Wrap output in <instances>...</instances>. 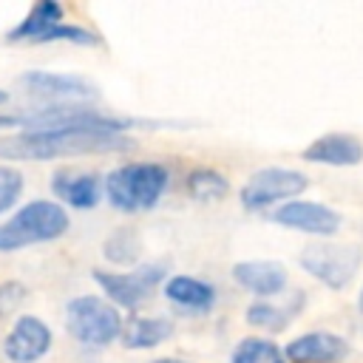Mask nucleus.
<instances>
[{
	"label": "nucleus",
	"mask_w": 363,
	"mask_h": 363,
	"mask_svg": "<svg viewBox=\"0 0 363 363\" xmlns=\"http://www.w3.org/2000/svg\"><path fill=\"white\" fill-rule=\"evenodd\" d=\"M306 187H309L306 173L284 164H269L247 176V182L238 190V201L247 213H272L275 207L301 199Z\"/></svg>",
	"instance_id": "obj_5"
},
{
	"label": "nucleus",
	"mask_w": 363,
	"mask_h": 363,
	"mask_svg": "<svg viewBox=\"0 0 363 363\" xmlns=\"http://www.w3.org/2000/svg\"><path fill=\"white\" fill-rule=\"evenodd\" d=\"M139 255H142V241H139V233L133 227H116L102 241V258L113 267L139 264Z\"/></svg>",
	"instance_id": "obj_20"
},
{
	"label": "nucleus",
	"mask_w": 363,
	"mask_h": 363,
	"mask_svg": "<svg viewBox=\"0 0 363 363\" xmlns=\"http://www.w3.org/2000/svg\"><path fill=\"white\" fill-rule=\"evenodd\" d=\"M173 332H176V323L167 315H133L125 320L119 343L130 352H150L167 343Z\"/></svg>",
	"instance_id": "obj_16"
},
{
	"label": "nucleus",
	"mask_w": 363,
	"mask_h": 363,
	"mask_svg": "<svg viewBox=\"0 0 363 363\" xmlns=\"http://www.w3.org/2000/svg\"><path fill=\"white\" fill-rule=\"evenodd\" d=\"M136 139L128 133L108 130H77V128H37L0 136V159L9 162H48L71 156H99V153H128Z\"/></svg>",
	"instance_id": "obj_1"
},
{
	"label": "nucleus",
	"mask_w": 363,
	"mask_h": 363,
	"mask_svg": "<svg viewBox=\"0 0 363 363\" xmlns=\"http://www.w3.org/2000/svg\"><path fill=\"white\" fill-rule=\"evenodd\" d=\"M267 218L284 230L303 233L318 241H329L343 224V218L335 207H329L323 201H309V199H292V201L275 207L272 213H267Z\"/></svg>",
	"instance_id": "obj_9"
},
{
	"label": "nucleus",
	"mask_w": 363,
	"mask_h": 363,
	"mask_svg": "<svg viewBox=\"0 0 363 363\" xmlns=\"http://www.w3.org/2000/svg\"><path fill=\"white\" fill-rule=\"evenodd\" d=\"M51 190L60 199V204L71 207V210H94L102 196V176L94 170H77V167H60L51 176Z\"/></svg>",
	"instance_id": "obj_15"
},
{
	"label": "nucleus",
	"mask_w": 363,
	"mask_h": 363,
	"mask_svg": "<svg viewBox=\"0 0 363 363\" xmlns=\"http://www.w3.org/2000/svg\"><path fill=\"white\" fill-rule=\"evenodd\" d=\"M170 182H173L170 164L159 162V159L122 162L102 176L108 204L125 216L153 210L170 190Z\"/></svg>",
	"instance_id": "obj_2"
},
{
	"label": "nucleus",
	"mask_w": 363,
	"mask_h": 363,
	"mask_svg": "<svg viewBox=\"0 0 363 363\" xmlns=\"http://www.w3.org/2000/svg\"><path fill=\"white\" fill-rule=\"evenodd\" d=\"M150 363H190V360H182V357H156Z\"/></svg>",
	"instance_id": "obj_26"
},
{
	"label": "nucleus",
	"mask_w": 363,
	"mask_h": 363,
	"mask_svg": "<svg viewBox=\"0 0 363 363\" xmlns=\"http://www.w3.org/2000/svg\"><path fill=\"white\" fill-rule=\"evenodd\" d=\"M54 349V329L31 312L14 318L3 337V354L9 363H40Z\"/></svg>",
	"instance_id": "obj_10"
},
{
	"label": "nucleus",
	"mask_w": 363,
	"mask_h": 363,
	"mask_svg": "<svg viewBox=\"0 0 363 363\" xmlns=\"http://www.w3.org/2000/svg\"><path fill=\"white\" fill-rule=\"evenodd\" d=\"M51 43H68V45H79V48H96V45H102V37H99L96 31L79 26V23L62 20V23L54 26L37 45H51Z\"/></svg>",
	"instance_id": "obj_22"
},
{
	"label": "nucleus",
	"mask_w": 363,
	"mask_h": 363,
	"mask_svg": "<svg viewBox=\"0 0 363 363\" xmlns=\"http://www.w3.org/2000/svg\"><path fill=\"white\" fill-rule=\"evenodd\" d=\"M125 326L122 312L102 295H74L65 303V332L82 349H108Z\"/></svg>",
	"instance_id": "obj_4"
},
{
	"label": "nucleus",
	"mask_w": 363,
	"mask_h": 363,
	"mask_svg": "<svg viewBox=\"0 0 363 363\" xmlns=\"http://www.w3.org/2000/svg\"><path fill=\"white\" fill-rule=\"evenodd\" d=\"M71 227L68 210L51 199H31L0 221V252H20L26 247L51 244Z\"/></svg>",
	"instance_id": "obj_3"
},
{
	"label": "nucleus",
	"mask_w": 363,
	"mask_h": 363,
	"mask_svg": "<svg viewBox=\"0 0 363 363\" xmlns=\"http://www.w3.org/2000/svg\"><path fill=\"white\" fill-rule=\"evenodd\" d=\"M6 102H9V91H3V88H0V108H3Z\"/></svg>",
	"instance_id": "obj_27"
},
{
	"label": "nucleus",
	"mask_w": 363,
	"mask_h": 363,
	"mask_svg": "<svg viewBox=\"0 0 363 363\" xmlns=\"http://www.w3.org/2000/svg\"><path fill=\"white\" fill-rule=\"evenodd\" d=\"M162 295L164 301L187 318H199V315H210L213 306L218 303V289L216 284H210L207 278L190 275V272H173L164 284H162Z\"/></svg>",
	"instance_id": "obj_11"
},
{
	"label": "nucleus",
	"mask_w": 363,
	"mask_h": 363,
	"mask_svg": "<svg viewBox=\"0 0 363 363\" xmlns=\"http://www.w3.org/2000/svg\"><path fill=\"white\" fill-rule=\"evenodd\" d=\"M230 363H286V357L275 340L261 337V335H250L233 346Z\"/></svg>",
	"instance_id": "obj_21"
},
{
	"label": "nucleus",
	"mask_w": 363,
	"mask_h": 363,
	"mask_svg": "<svg viewBox=\"0 0 363 363\" xmlns=\"http://www.w3.org/2000/svg\"><path fill=\"white\" fill-rule=\"evenodd\" d=\"M23 193H26V176L14 164L0 162V216L14 210Z\"/></svg>",
	"instance_id": "obj_23"
},
{
	"label": "nucleus",
	"mask_w": 363,
	"mask_h": 363,
	"mask_svg": "<svg viewBox=\"0 0 363 363\" xmlns=\"http://www.w3.org/2000/svg\"><path fill=\"white\" fill-rule=\"evenodd\" d=\"M303 306V301H289V303H278V301H252L250 306H247V312H244V318H247V323L250 326H255V329H261V332H267V335H278V332H284L289 323H292V318L298 315V309Z\"/></svg>",
	"instance_id": "obj_19"
},
{
	"label": "nucleus",
	"mask_w": 363,
	"mask_h": 363,
	"mask_svg": "<svg viewBox=\"0 0 363 363\" xmlns=\"http://www.w3.org/2000/svg\"><path fill=\"white\" fill-rule=\"evenodd\" d=\"M352 354V346L343 335L326 332V329H312L303 335H295L284 346L286 363H346Z\"/></svg>",
	"instance_id": "obj_13"
},
{
	"label": "nucleus",
	"mask_w": 363,
	"mask_h": 363,
	"mask_svg": "<svg viewBox=\"0 0 363 363\" xmlns=\"http://www.w3.org/2000/svg\"><path fill=\"white\" fill-rule=\"evenodd\" d=\"M17 85L23 94L37 102L40 108H65V105H91L99 99L96 85L82 74H65V71H26L17 77Z\"/></svg>",
	"instance_id": "obj_7"
},
{
	"label": "nucleus",
	"mask_w": 363,
	"mask_h": 363,
	"mask_svg": "<svg viewBox=\"0 0 363 363\" xmlns=\"http://www.w3.org/2000/svg\"><path fill=\"white\" fill-rule=\"evenodd\" d=\"M301 159L323 167H357L363 162V139L349 130H329L315 136L301 150Z\"/></svg>",
	"instance_id": "obj_14"
},
{
	"label": "nucleus",
	"mask_w": 363,
	"mask_h": 363,
	"mask_svg": "<svg viewBox=\"0 0 363 363\" xmlns=\"http://www.w3.org/2000/svg\"><path fill=\"white\" fill-rule=\"evenodd\" d=\"M23 298H26V286L17 284V281H6L0 286V318L9 315V312H14L23 303Z\"/></svg>",
	"instance_id": "obj_24"
},
{
	"label": "nucleus",
	"mask_w": 363,
	"mask_h": 363,
	"mask_svg": "<svg viewBox=\"0 0 363 363\" xmlns=\"http://www.w3.org/2000/svg\"><path fill=\"white\" fill-rule=\"evenodd\" d=\"M14 125H20L17 113H0V128H14Z\"/></svg>",
	"instance_id": "obj_25"
},
{
	"label": "nucleus",
	"mask_w": 363,
	"mask_h": 363,
	"mask_svg": "<svg viewBox=\"0 0 363 363\" xmlns=\"http://www.w3.org/2000/svg\"><path fill=\"white\" fill-rule=\"evenodd\" d=\"M298 264L309 278H315L326 289H346L363 267V250L357 244L312 241L301 250Z\"/></svg>",
	"instance_id": "obj_8"
},
{
	"label": "nucleus",
	"mask_w": 363,
	"mask_h": 363,
	"mask_svg": "<svg viewBox=\"0 0 363 363\" xmlns=\"http://www.w3.org/2000/svg\"><path fill=\"white\" fill-rule=\"evenodd\" d=\"M65 20V9H62V3H57V0H40V3H34L28 11H26V17L20 20V23H14L11 28H9V34H6V40L9 43H28V45H37L54 26H60Z\"/></svg>",
	"instance_id": "obj_17"
},
{
	"label": "nucleus",
	"mask_w": 363,
	"mask_h": 363,
	"mask_svg": "<svg viewBox=\"0 0 363 363\" xmlns=\"http://www.w3.org/2000/svg\"><path fill=\"white\" fill-rule=\"evenodd\" d=\"M182 184H184V196L196 204H218L230 196V179L221 170L207 167V164L190 167Z\"/></svg>",
	"instance_id": "obj_18"
},
{
	"label": "nucleus",
	"mask_w": 363,
	"mask_h": 363,
	"mask_svg": "<svg viewBox=\"0 0 363 363\" xmlns=\"http://www.w3.org/2000/svg\"><path fill=\"white\" fill-rule=\"evenodd\" d=\"M357 306H360V312H363V289H360V295H357Z\"/></svg>",
	"instance_id": "obj_28"
},
{
	"label": "nucleus",
	"mask_w": 363,
	"mask_h": 363,
	"mask_svg": "<svg viewBox=\"0 0 363 363\" xmlns=\"http://www.w3.org/2000/svg\"><path fill=\"white\" fill-rule=\"evenodd\" d=\"M233 281L255 295V301H275L286 286H289V272L281 261L272 258H247V261H235L230 269Z\"/></svg>",
	"instance_id": "obj_12"
},
{
	"label": "nucleus",
	"mask_w": 363,
	"mask_h": 363,
	"mask_svg": "<svg viewBox=\"0 0 363 363\" xmlns=\"http://www.w3.org/2000/svg\"><path fill=\"white\" fill-rule=\"evenodd\" d=\"M164 261H145L136 264L128 272L116 269H94V281L102 289V298H108L119 312L122 309H142L153 292L170 278Z\"/></svg>",
	"instance_id": "obj_6"
}]
</instances>
